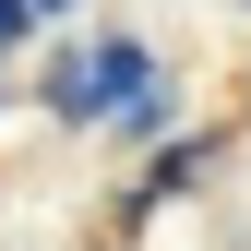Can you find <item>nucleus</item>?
<instances>
[{
    "mask_svg": "<svg viewBox=\"0 0 251 251\" xmlns=\"http://www.w3.org/2000/svg\"><path fill=\"white\" fill-rule=\"evenodd\" d=\"M144 84H155L144 36H96V48H72V60L48 72V108H60V120H120Z\"/></svg>",
    "mask_w": 251,
    "mask_h": 251,
    "instance_id": "obj_1",
    "label": "nucleus"
},
{
    "mask_svg": "<svg viewBox=\"0 0 251 251\" xmlns=\"http://www.w3.org/2000/svg\"><path fill=\"white\" fill-rule=\"evenodd\" d=\"M203 155H215V144H179V155H168V168H155V179H144V192H132V203H168V192H179V179H192V168H203Z\"/></svg>",
    "mask_w": 251,
    "mask_h": 251,
    "instance_id": "obj_2",
    "label": "nucleus"
},
{
    "mask_svg": "<svg viewBox=\"0 0 251 251\" xmlns=\"http://www.w3.org/2000/svg\"><path fill=\"white\" fill-rule=\"evenodd\" d=\"M24 24H36V12H24V0H0V48H12V36H24Z\"/></svg>",
    "mask_w": 251,
    "mask_h": 251,
    "instance_id": "obj_3",
    "label": "nucleus"
},
{
    "mask_svg": "<svg viewBox=\"0 0 251 251\" xmlns=\"http://www.w3.org/2000/svg\"><path fill=\"white\" fill-rule=\"evenodd\" d=\"M24 12H72V0H24Z\"/></svg>",
    "mask_w": 251,
    "mask_h": 251,
    "instance_id": "obj_4",
    "label": "nucleus"
}]
</instances>
